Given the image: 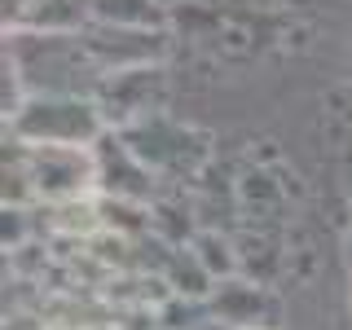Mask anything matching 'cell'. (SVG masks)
<instances>
[{
    "instance_id": "obj_1",
    "label": "cell",
    "mask_w": 352,
    "mask_h": 330,
    "mask_svg": "<svg viewBox=\"0 0 352 330\" xmlns=\"http://www.w3.org/2000/svg\"><path fill=\"white\" fill-rule=\"evenodd\" d=\"M27 146H71L93 150L106 137V110L97 97H27L14 124H5Z\"/></svg>"
},
{
    "instance_id": "obj_5",
    "label": "cell",
    "mask_w": 352,
    "mask_h": 330,
    "mask_svg": "<svg viewBox=\"0 0 352 330\" xmlns=\"http://www.w3.org/2000/svg\"><path fill=\"white\" fill-rule=\"evenodd\" d=\"M348 247H352V238H348Z\"/></svg>"
},
{
    "instance_id": "obj_2",
    "label": "cell",
    "mask_w": 352,
    "mask_h": 330,
    "mask_svg": "<svg viewBox=\"0 0 352 330\" xmlns=\"http://www.w3.org/2000/svg\"><path fill=\"white\" fill-rule=\"evenodd\" d=\"M31 150V190L36 203L62 207L97 194V154L71 146H27Z\"/></svg>"
},
{
    "instance_id": "obj_4",
    "label": "cell",
    "mask_w": 352,
    "mask_h": 330,
    "mask_svg": "<svg viewBox=\"0 0 352 330\" xmlns=\"http://www.w3.org/2000/svg\"><path fill=\"white\" fill-rule=\"evenodd\" d=\"M44 225L53 234H71V238H97L106 229L102 198H80V203H62V207H44Z\"/></svg>"
},
{
    "instance_id": "obj_3",
    "label": "cell",
    "mask_w": 352,
    "mask_h": 330,
    "mask_svg": "<svg viewBox=\"0 0 352 330\" xmlns=\"http://www.w3.org/2000/svg\"><path fill=\"white\" fill-rule=\"evenodd\" d=\"M93 18V0H31L18 31L40 36H80V27Z\"/></svg>"
}]
</instances>
